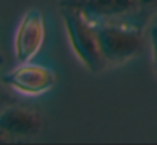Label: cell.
Returning a JSON list of instances; mask_svg holds the SVG:
<instances>
[{"mask_svg":"<svg viewBox=\"0 0 157 145\" xmlns=\"http://www.w3.org/2000/svg\"><path fill=\"white\" fill-rule=\"evenodd\" d=\"M4 81L15 91L27 96H37L56 84V76L49 67L32 63H19L17 67L4 76Z\"/></svg>","mask_w":157,"mask_h":145,"instance_id":"cell-6","label":"cell"},{"mask_svg":"<svg viewBox=\"0 0 157 145\" xmlns=\"http://www.w3.org/2000/svg\"><path fill=\"white\" fill-rule=\"evenodd\" d=\"M42 127L44 120L37 108L21 101L10 105L0 115V133H4L9 142L34 137L42 132Z\"/></svg>","mask_w":157,"mask_h":145,"instance_id":"cell-5","label":"cell"},{"mask_svg":"<svg viewBox=\"0 0 157 145\" xmlns=\"http://www.w3.org/2000/svg\"><path fill=\"white\" fill-rule=\"evenodd\" d=\"M150 39H152V59H154V66H155V71H157V25H152Z\"/></svg>","mask_w":157,"mask_h":145,"instance_id":"cell-8","label":"cell"},{"mask_svg":"<svg viewBox=\"0 0 157 145\" xmlns=\"http://www.w3.org/2000/svg\"><path fill=\"white\" fill-rule=\"evenodd\" d=\"M106 64L118 66L137 57L145 47L144 29L122 24H96Z\"/></svg>","mask_w":157,"mask_h":145,"instance_id":"cell-3","label":"cell"},{"mask_svg":"<svg viewBox=\"0 0 157 145\" xmlns=\"http://www.w3.org/2000/svg\"><path fill=\"white\" fill-rule=\"evenodd\" d=\"M140 3L149 13H152V15L157 13V0H140Z\"/></svg>","mask_w":157,"mask_h":145,"instance_id":"cell-9","label":"cell"},{"mask_svg":"<svg viewBox=\"0 0 157 145\" xmlns=\"http://www.w3.org/2000/svg\"><path fill=\"white\" fill-rule=\"evenodd\" d=\"M59 3L78 7L95 24H122L145 29L154 17L140 0H61Z\"/></svg>","mask_w":157,"mask_h":145,"instance_id":"cell-2","label":"cell"},{"mask_svg":"<svg viewBox=\"0 0 157 145\" xmlns=\"http://www.w3.org/2000/svg\"><path fill=\"white\" fill-rule=\"evenodd\" d=\"M17 96L14 94V90L4 81V78H0V115L4 113L10 105L17 103Z\"/></svg>","mask_w":157,"mask_h":145,"instance_id":"cell-7","label":"cell"},{"mask_svg":"<svg viewBox=\"0 0 157 145\" xmlns=\"http://www.w3.org/2000/svg\"><path fill=\"white\" fill-rule=\"evenodd\" d=\"M46 39V24L39 9H31L19 24L14 37V52L17 63H31L39 54Z\"/></svg>","mask_w":157,"mask_h":145,"instance_id":"cell-4","label":"cell"},{"mask_svg":"<svg viewBox=\"0 0 157 145\" xmlns=\"http://www.w3.org/2000/svg\"><path fill=\"white\" fill-rule=\"evenodd\" d=\"M4 63H5V57H4V54H2V51H0V67L4 66Z\"/></svg>","mask_w":157,"mask_h":145,"instance_id":"cell-11","label":"cell"},{"mask_svg":"<svg viewBox=\"0 0 157 145\" xmlns=\"http://www.w3.org/2000/svg\"><path fill=\"white\" fill-rule=\"evenodd\" d=\"M59 12H61V17L64 20L69 42H71L73 51L78 56V59L91 73L103 71L108 64L103 57L101 47H100L98 25L93 20H90L75 5L59 3Z\"/></svg>","mask_w":157,"mask_h":145,"instance_id":"cell-1","label":"cell"},{"mask_svg":"<svg viewBox=\"0 0 157 145\" xmlns=\"http://www.w3.org/2000/svg\"><path fill=\"white\" fill-rule=\"evenodd\" d=\"M4 142H9V138L5 137L4 133H0V143H4Z\"/></svg>","mask_w":157,"mask_h":145,"instance_id":"cell-10","label":"cell"}]
</instances>
